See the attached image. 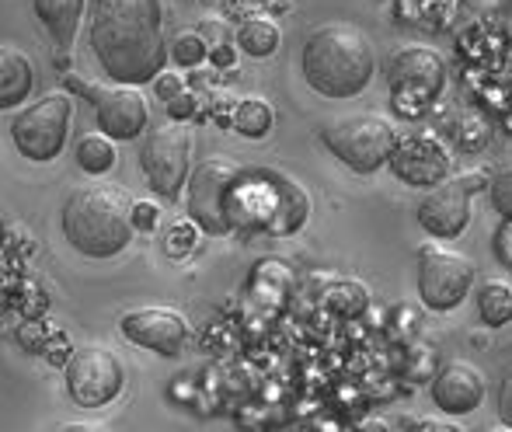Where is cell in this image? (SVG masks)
Here are the masks:
<instances>
[{
    "label": "cell",
    "instance_id": "1",
    "mask_svg": "<svg viewBox=\"0 0 512 432\" xmlns=\"http://www.w3.org/2000/svg\"><path fill=\"white\" fill-rule=\"evenodd\" d=\"M91 53L115 84L157 81L168 63L161 0H95Z\"/></svg>",
    "mask_w": 512,
    "mask_h": 432
},
{
    "label": "cell",
    "instance_id": "2",
    "mask_svg": "<svg viewBox=\"0 0 512 432\" xmlns=\"http://www.w3.org/2000/svg\"><path fill=\"white\" fill-rule=\"evenodd\" d=\"M300 70L321 98L345 102L370 88L373 74H377V56H373V42L363 28L349 25V21H328L304 39Z\"/></svg>",
    "mask_w": 512,
    "mask_h": 432
},
{
    "label": "cell",
    "instance_id": "3",
    "mask_svg": "<svg viewBox=\"0 0 512 432\" xmlns=\"http://www.w3.org/2000/svg\"><path fill=\"white\" fill-rule=\"evenodd\" d=\"M63 237L88 258H112L133 241V203L112 185H84L63 203Z\"/></svg>",
    "mask_w": 512,
    "mask_h": 432
},
{
    "label": "cell",
    "instance_id": "4",
    "mask_svg": "<svg viewBox=\"0 0 512 432\" xmlns=\"http://www.w3.org/2000/svg\"><path fill=\"white\" fill-rule=\"evenodd\" d=\"M398 129L377 112H356L331 119L321 129V143L356 175H373L387 164Z\"/></svg>",
    "mask_w": 512,
    "mask_h": 432
},
{
    "label": "cell",
    "instance_id": "5",
    "mask_svg": "<svg viewBox=\"0 0 512 432\" xmlns=\"http://www.w3.org/2000/svg\"><path fill=\"white\" fill-rule=\"evenodd\" d=\"M474 286V262L457 248L425 244L418 251V297L429 311H457Z\"/></svg>",
    "mask_w": 512,
    "mask_h": 432
},
{
    "label": "cell",
    "instance_id": "6",
    "mask_svg": "<svg viewBox=\"0 0 512 432\" xmlns=\"http://www.w3.org/2000/svg\"><path fill=\"white\" fill-rule=\"evenodd\" d=\"M244 171L237 164L223 161V157H209L189 171V220L196 223L203 234H227L230 227V199L241 182Z\"/></svg>",
    "mask_w": 512,
    "mask_h": 432
},
{
    "label": "cell",
    "instance_id": "7",
    "mask_svg": "<svg viewBox=\"0 0 512 432\" xmlns=\"http://www.w3.org/2000/svg\"><path fill=\"white\" fill-rule=\"evenodd\" d=\"M481 189H488V178L478 171L443 178L439 185L425 189L422 203H418V227L436 241H457L471 223V199Z\"/></svg>",
    "mask_w": 512,
    "mask_h": 432
},
{
    "label": "cell",
    "instance_id": "8",
    "mask_svg": "<svg viewBox=\"0 0 512 432\" xmlns=\"http://www.w3.org/2000/svg\"><path fill=\"white\" fill-rule=\"evenodd\" d=\"M70 115H74V105H70L67 95L39 98V102L28 105L25 112L14 115V122H11L14 147L35 164L53 161V157H60V150L67 147Z\"/></svg>",
    "mask_w": 512,
    "mask_h": 432
},
{
    "label": "cell",
    "instance_id": "9",
    "mask_svg": "<svg viewBox=\"0 0 512 432\" xmlns=\"http://www.w3.org/2000/svg\"><path fill=\"white\" fill-rule=\"evenodd\" d=\"M192 150H189V133L178 126H161V129H150L143 136V147H140V168L147 185L154 189V196L161 199H178V192L185 189L189 182V171H192Z\"/></svg>",
    "mask_w": 512,
    "mask_h": 432
},
{
    "label": "cell",
    "instance_id": "10",
    "mask_svg": "<svg viewBox=\"0 0 512 432\" xmlns=\"http://www.w3.org/2000/svg\"><path fill=\"white\" fill-rule=\"evenodd\" d=\"M384 77H387V88H391L394 98L415 102V105H429V102H436L446 88V63L436 49L405 46V49H394V53L387 56Z\"/></svg>",
    "mask_w": 512,
    "mask_h": 432
},
{
    "label": "cell",
    "instance_id": "11",
    "mask_svg": "<svg viewBox=\"0 0 512 432\" xmlns=\"http://www.w3.org/2000/svg\"><path fill=\"white\" fill-rule=\"evenodd\" d=\"M122 384H126V370H122L119 356L108 349H98V345L74 352V359L67 366V391L81 408L112 405L122 394Z\"/></svg>",
    "mask_w": 512,
    "mask_h": 432
},
{
    "label": "cell",
    "instance_id": "12",
    "mask_svg": "<svg viewBox=\"0 0 512 432\" xmlns=\"http://www.w3.org/2000/svg\"><path fill=\"white\" fill-rule=\"evenodd\" d=\"M387 164H391V175L411 189H432L443 178H450V150L432 133L398 136Z\"/></svg>",
    "mask_w": 512,
    "mask_h": 432
},
{
    "label": "cell",
    "instance_id": "13",
    "mask_svg": "<svg viewBox=\"0 0 512 432\" xmlns=\"http://www.w3.org/2000/svg\"><path fill=\"white\" fill-rule=\"evenodd\" d=\"M119 331L126 342L157 352V356H178L185 349V342H189V321L178 311H168V307L129 311L119 321Z\"/></svg>",
    "mask_w": 512,
    "mask_h": 432
},
{
    "label": "cell",
    "instance_id": "14",
    "mask_svg": "<svg viewBox=\"0 0 512 432\" xmlns=\"http://www.w3.org/2000/svg\"><path fill=\"white\" fill-rule=\"evenodd\" d=\"M485 391H488V380L478 366L471 363H446L436 370L432 377V401L443 415H471L474 408H481L485 401Z\"/></svg>",
    "mask_w": 512,
    "mask_h": 432
},
{
    "label": "cell",
    "instance_id": "15",
    "mask_svg": "<svg viewBox=\"0 0 512 432\" xmlns=\"http://www.w3.org/2000/svg\"><path fill=\"white\" fill-rule=\"evenodd\" d=\"M95 98V119L105 136H112V140H136L147 129V102L129 84L112 91H98Z\"/></svg>",
    "mask_w": 512,
    "mask_h": 432
},
{
    "label": "cell",
    "instance_id": "16",
    "mask_svg": "<svg viewBox=\"0 0 512 432\" xmlns=\"http://www.w3.org/2000/svg\"><path fill=\"white\" fill-rule=\"evenodd\" d=\"M258 178H262L265 196H269V223H265V230H272V234H293L310 213L307 192L293 178L279 175V171H262Z\"/></svg>",
    "mask_w": 512,
    "mask_h": 432
},
{
    "label": "cell",
    "instance_id": "17",
    "mask_svg": "<svg viewBox=\"0 0 512 432\" xmlns=\"http://www.w3.org/2000/svg\"><path fill=\"white\" fill-rule=\"evenodd\" d=\"M35 88V67L25 53L11 46H0V112L28 102Z\"/></svg>",
    "mask_w": 512,
    "mask_h": 432
},
{
    "label": "cell",
    "instance_id": "18",
    "mask_svg": "<svg viewBox=\"0 0 512 432\" xmlns=\"http://www.w3.org/2000/svg\"><path fill=\"white\" fill-rule=\"evenodd\" d=\"M35 18L46 25V32L56 39V46L67 49L74 42L84 18V0H32Z\"/></svg>",
    "mask_w": 512,
    "mask_h": 432
},
{
    "label": "cell",
    "instance_id": "19",
    "mask_svg": "<svg viewBox=\"0 0 512 432\" xmlns=\"http://www.w3.org/2000/svg\"><path fill=\"white\" fill-rule=\"evenodd\" d=\"M474 300H478L481 324H488V328L512 324V283H506V279H485Z\"/></svg>",
    "mask_w": 512,
    "mask_h": 432
},
{
    "label": "cell",
    "instance_id": "20",
    "mask_svg": "<svg viewBox=\"0 0 512 432\" xmlns=\"http://www.w3.org/2000/svg\"><path fill=\"white\" fill-rule=\"evenodd\" d=\"M279 28L272 25V21L265 18H251L244 21L241 28H237V46L244 49L248 56H255V60H265V56H272L279 49Z\"/></svg>",
    "mask_w": 512,
    "mask_h": 432
},
{
    "label": "cell",
    "instance_id": "21",
    "mask_svg": "<svg viewBox=\"0 0 512 432\" xmlns=\"http://www.w3.org/2000/svg\"><path fill=\"white\" fill-rule=\"evenodd\" d=\"M272 122H276V115H272V108L265 98H241L234 108V129L241 136H248V140L269 136Z\"/></svg>",
    "mask_w": 512,
    "mask_h": 432
},
{
    "label": "cell",
    "instance_id": "22",
    "mask_svg": "<svg viewBox=\"0 0 512 432\" xmlns=\"http://www.w3.org/2000/svg\"><path fill=\"white\" fill-rule=\"evenodd\" d=\"M77 157V168L88 171V175H105V171L115 168V147H112V136L105 133H91L77 143L74 150Z\"/></svg>",
    "mask_w": 512,
    "mask_h": 432
},
{
    "label": "cell",
    "instance_id": "23",
    "mask_svg": "<svg viewBox=\"0 0 512 432\" xmlns=\"http://www.w3.org/2000/svg\"><path fill=\"white\" fill-rule=\"evenodd\" d=\"M328 304L335 307L338 314H359V311H366V304H370V293H366V286H359V283H338L335 290L328 293Z\"/></svg>",
    "mask_w": 512,
    "mask_h": 432
},
{
    "label": "cell",
    "instance_id": "24",
    "mask_svg": "<svg viewBox=\"0 0 512 432\" xmlns=\"http://www.w3.org/2000/svg\"><path fill=\"white\" fill-rule=\"evenodd\" d=\"M488 199H492V210L502 220H512V164L488 178Z\"/></svg>",
    "mask_w": 512,
    "mask_h": 432
},
{
    "label": "cell",
    "instance_id": "25",
    "mask_svg": "<svg viewBox=\"0 0 512 432\" xmlns=\"http://www.w3.org/2000/svg\"><path fill=\"white\" fill-rule=\"evenodd\" d=\"M171 56H175V60L182 63V67H196V63H203V56H206L203 35H196V32L178 35L175 46H171Z\"/></svg>",
    "mask_w": 512,
    "mask_h": 432
},
{
    "label": "cell",
    "instance_id": "26",
    "mask_svg": "<svg viewBox=\"0 0 512 432\" xmlns=\"http://www.w3.org/2000/svg\"><path fill=\"white\" fill-rule=\"evenodd\" d=\"M495 258L512 269V220H502V227L495 230Z\"/></svg>",
    "mask_w": 512,
    "mask_h": 432
},
{
    "label": "cell",
    "instance_id": "27",
    "mask_svg": "<svg viewBox=\"0 0 512 432\" xmlns=\"http://www.w3.org/2000/svg\"><path fill=\"white\" fill-rule=\"evenodd\" d=\"M164 105H168V115H171V119H189V115L196 112V102H192L189 91H178V95H171Z\"/></svg>",
    "mask_w": 512,
    "mask_h": 432
},
{
    "label": "cell",
    "instance_id": "28",
    "mask_svg": "<svg viewBox=\"0 0 512 432\" xmlns=\"http://www.w3.org/2000/svg\"><path fill=\"white\" fill-rule=\"evenodd\" d=\"M499 419L506 422V426H512V366L499 387Z\"/></svg>",
    "mask_w": 512,
    "mask_h": 432
},
{
    "label": "cell",
    "instance_id": "29",
    "mask_svg": "<svg viewBox=\"0 0 512 432\" xmlns=\"http://www.w3.org/2000/svg\"><path fill=\"white\" fill-rule=\"evenodd\" d=\"M154 223H157V206L150 203L133 206V227H154Z\"/></svg>",
    "mask_w": 512,
    "mask_h": 432
},
{
    "label": "cell",
    "instance_id": "30",
    "mask_svg": "<svg viewBox=\"0 0 512 432\" xmlns=\"http://www.w3.org/2000/svg\"><path fill=\"white\" fill-rule=\"evenodd\" d=\"M157 91H161V98H164V102H168V98H171V95H178V91H182V88H178L175 77H164V81H157Z\"/></svg>",
    "mask_w": 512,
    "mask_h": 432
},
{
    "label": "cell",
    "instance_id": "31",
    "mask_svg": "<svg viewBox=\"0 0 512 432\" xmlns=\"http://www.w3.org/2000/svg\"><path fill=\"white\" fill-rule=\"evenodd\" d=\"M415 426H418V429H439V432H450V429H453V422H446V419H443V422L425 419V422H415Z\"/></svg>",
    "mask_w": 512,
    "mask_h": 432
}]
</instances>
